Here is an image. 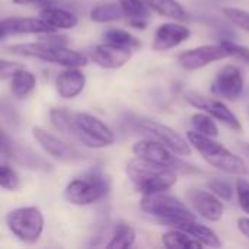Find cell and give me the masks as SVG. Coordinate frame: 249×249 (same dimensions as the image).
<instances>
[{"label":"cell","instance_id":"6da1fadb","mask_svg":"<svg viewBox=\"0 0 249 249\" xmlns=\"http://www.w3.org/2000/svg\"><path fill=\"white\" fill-rule=\"evenodd\" d=\"M50 121L66 139L89 149L109 147L115 142L114 131L104 121L88 112L53 108L50 111Z\"/></svg>","mask_w":249,"mask_h":249},{"label":"cell","instance_id":"7a4b0ae2","mask_svg":"<svg viewBox=\"0 0 249 249\" xmlns=\"http://www.w3.org/2000/svg\"><path fill=\"white\" fill-rule=\"evenodd\" d=\"M125 174L133 188L142 196L169 191L178 181V172L172 168L137 156L127 163Z\"/></svg>","mask_w":249,"mask_h":249},{"label":"cell","instance_id":"3957f363","mask_svg":"<svg viewBox=\"0 0 249 249\" xmlns=\"http://www.w3.org/2000/svg\"><path fill=\"white\" fill-rule=\"evenodd\" d=\"M4 51L13 55L36 58L63 67H85L88 64V57L83 53L70 50L67 48V45H55L42 39H39L38 42L10 44L4 47Z\"/></svg>","mask_w":249,"mask_h":249},{"label":"cell","instance_id":"277c9868","mask_svg":"<svg viewBox=\"0 0 249 249\" xmlns=\"http://www.w3.org/2000/svg\"><path fill=\"white\" fill-rule=\"evenodd\" d=\"M187 139L210 166L235 177H244L248 174V166L245 160L231 152L222 143L216 142L213 137L203 136L193 130L187 133Z\"/></svg>","mask_w":249,"mask_h":249},{"label":"cell","instance_id":"5b68a950","mask_svg":"<svg viewBox=\"0 0 249 249\" xmlns=\"http://www.w3.org/2000/svg\"><path fill=\"white\" fill-rule=\"evenodd\" d=\"M140 207L146 214L168 228H175L182 222L197 219L194 212L184 201L168 191L142 196Z\"/></svg>","mask_w":249,"mask_h":249},{"label":"cell","instance_id":"8992f818","mask_svg":"<svg viewBox=\"0 0 249 249\" xmlns=\"http://www.w3.org/2000/svg\"><path fill=\"white\" fill-rule=\"evenodd\" d=\"M111 191V181L101 168H92L70 181L64 188V198L73 206H90L104 200Z\"/></svg>","mask_w":249,"mask_h":249},{"label":"cell","instance_id":"52a82bcc","mask_svg":"<svg viewBox=\"0 0 249 249\" xmlns=\"http://www.w3.org/2000/svg\"><path fill=\"white\" fill-rule=\"evenodd\" d=\"M6 225L9 231L25 244H35L44 232V214L38 207H19L7 213Z\"/></svg>","mask_w":249,"mask_h":249},{"label":"cell","instance_id":"ba28073f","mask_svg":"<svg viewBox=\"0 0 249 249\" xmlns=\"http://www.w3.org/2000/svg\"><path fill=\"white\" fill-rule=\"evenodd\" d=\"M131 150H133L134 156H137V158H143V159H147L150 162L172 168L174 171L181 172V174H197V172H200L198 168L182 160L181 156L177 155L175 152H172L169 147L163 146L159 142L150 140V139H144V140L134 143Z\"/></svg>","mask_w":249,"mask_h":249},{"label":"cell","instance_id":"9c48e42d","mask_svg":"<svg viewBox=\"0 0 249 249\" xmlns=\"http://www.w3.org/2000/svg\"><path fill=\"white\" fill-rule=\"evenodd\" d=\"M134 130L144 136L146 139L155 140L162 143L163 146L169 147L179 156H190L193 153L191 143L188 139H184L179 133L174 128L153 120H139L134 123Z\"/></svg>","mask_w":249,"mask_h":249},{"label":"cell","instance_id":"30bf717a","mask_svg":"<svg viewBox=\"0 0 249 249\" xmlns=\"http://www.w3.org/2000/svg\"><path fill=\"white\" fill-rule=\"evenodd\" d=\"M226 58H231V53L223 42H219L185 50L178 55V63L184 70L194 71Z\"/></svg>","mask_w":249,"mask_h":249},{"label":"cell","instance_id":"8fae6325","mask_svg":"<svg viewBox=\"0 0 249 249\" xmlns=\"http://www.w3.org/2000/svg\"><path fill=\"white\" fill-rule=\"evenodd\" d=\"M32 136L35 142L41 146V149L53 159L64 163H76L83 160V155L70 143L64 142L63 139L54 136L53 133L41 128L32 127Z\"/></svg>","mask_w":249,"mask_h":249},{"label":"cell","instance_id":"7c38bea8","mask_svg":"<svg viewBox=\"0 0 249 249\" xmlns=\"http://www.w3.org/2000/svg\"><path fill=\"white\" fill-rule=\"evenodd\" d=\"M185 101L193 105L197 109H201L207 114H210L214 120L220 121L223 125L231 128L235 133H239L242 130L239 118L233 114V111L223 102V99L219 98H210L204 95H198L196 92H190L185 95Z\"/></svg>","mask_w":249,"mask_h":249},{"label":"cell","instance_id":"4fadbf2b","mask_svg":"<svg viewBox=\"0 0 249 249\" xmlns=\"http://www.w3.org/2000/svg\"><path fill=\"white\" fill-rule=\"evenodd\" d=\"M244 88L245 80L242 70L235 64H226L217 71V74L212 80L210 92L220 99L236 101L242 95Z\"/></svg>","mask_w":249,"mask_h":249},{"label":"cell","instance_id":"5bb4252c","mask_svg":"<svg viewBox=\"0 0 249 249\" xmlns=\"http://www.w3.org/2000/svg\"><path fill=\"white\" fill-rule=\"evenodd\" d=\"M187 203L194 210L196 214L209 222H219L225 213V204L220 197H217L210 190L201 188H188L185 193Z\"/></svg>","mask_w":249,"mask_h":249},{"label":"cell","instance_id":"9a60e30c","mask_svg":"<svg viewBox=\"0 0 249 249\" xmlns=\"http://www.w3.org/2000/svg\"><path fill=\"white\" fill-rule=\"evenodd\" d=\"M133 55V50L114 42H102L89 51V58L99 67L107 70H117L125 66Z\"/></svg>","mask_w":249,"mask_h":249},{"label":"cell","instance_id":"2e32d148","mask_svg":"<svg viewBox=\"0 0 249 249\" xmlns=\"http://www.w3.org/2000/svg\"><path fill=\"white\" fill-rule=\"evenodd\" d=\"M1 156H3V159L9 158V159L15 160L16 163H19L25 168H29V169L48 171L51 168L47 160H44L39 155L32 152L29 147L15 143L13 140H9L6 131L1 133Z\"/></svg>","mask_w":249,"mask_h":249},{"label":"cell","instance_id":"e0dca14e","mask_svg":"<svg viewBox=\"0 0 249 249\" xmlns=\"http://www.w3.org/2000/svg\"><path fill=\"white\" fill-rule=\"evenodd\" d=\"M1 31V39H4L9 35H41L47 32H54L53 26H50L44 19L39 16L35 18H4L0 25Z\"/></svg>","mask_w":249,"mask_h":249},{"label":"cell","instance_id":"ac0fdd59","mask_svg":"<svg viewBox=\"0 0 249 249\" xmlns=\"http://www.w3.org/2000/svg\"><path fill=\"white\" fill-rule=\"evenodd\" d=\"M191 35L190 28L177 23L175 22H166L162 23L153 36V42H152V50L162 53V51H169L175 47H178L179 44H182L184 41H187Z\"/></svg>","mask_w":249,"mask_h":249},{"label":"cell","instance_id":"d6986e66","mask_svg":"<svg viewBox=\"0 0 249 249\" xmlns=\"http://www.w3.org/2000/svg\"><path fill=\"white\" fill-rule=\"evenodd\" d=\"M86 86V76L80 67H66L55 80L57 93L63 99H74Z\"/></svg>","mask_w":249,"mask_h":249},{"label":"cell","instance_id":"ffe728a7","mask_svg":"<svg viewBox=\"0 0 249 249\" xmlns=\"http://www.w3.org/2000/svg\"><path fill=\"white\" fill-rule=\"evenodd\" d=\"M41 19H44L50 26H53L54 29H73L79 19L77 16L64 9V7H60V6H45L39 10V15H38Z\"/></svg>","mask_w":249,"mask_h":249},{"label":"cell","instance_id":"44dd1931","mask_svg":"<svg viewBox=\"0 0 249 249\" xmlns=\"http://www.w3.org/2000/svg\"><path fill=\"white\" fill-rule=\"evenodd\" d=\"M172 229H181L187 233H190L193 238H196L197 241H200L204 247L207 248H220L222 247V241L220 238L217 236V233L210 229L209 226L206 225H201L196 220H187V222H182L179 225H177L175 228Z\"/></svg>","mask_w":249,"mask_h":249},{"label":"cell","instance_id":"7402d4cb","mask_svg":"<svg viewBox=\"0 0 249 249\" xmlns=\"http://www.w3.org/2000/svg\"><path fill=\"white\" fill-rule=\"evenodd\" d=\"M146 4L160 16L174 19L177 22H185L190 19L188 12L178 0H144Z\"/></svg>","mask_w":249,"mask_h":249},{"label":"cell","instance_id":"603a6c76","mask_svg":"<svg viewBox=\"0 0 249 249\" xmlns=\"http://www.w3.org/2000/svg\"><path fill=\"white\" fill-rule=\"evenodd\" d=\"M36 86V77L26 67L18 70L10 77V92L16 99H25L29 96Z\"/></svg>","mask_w":249,"mask_h":249},{"label":"cell","instance_id":"cb8c5ba5","mask_svg":"<svg viewBox=\"0 0 249 249\" xmlns=\"http://www.w3.org/2000/svg\"><path fill=\"white\" fill-rule=\"evenodd\" d=\"M162 244L168 249H200L204 245L181 229H172L162 235Z\"/></svg>","mask_w":249,"mask_h":249},{"label":"cell","instance_id":"d4e9b609","mask_svg":"<svg viewBox=\"0 0 249 249\" xmlns=\"http://www.w3.org/2000/svg\"><path fill=\"white\" fill-rule=\"evenodd\" d=\"M90 19L96 23H109V22H117L121 20L125 13L121 7V4L118 3H102L98 4L95 7H92L90 10Z\"/></svg>","mask_w":249,"mask_h":249},{"label":"cell","instance_id":"484cf974","mask_svg":"<svg viewBox=\"0 0 249 249\" xmlns=\"http://www.w3.org/2000/svg\"><path fill=\"white\" fill-rule=\"evenodd\" d=\"M136 231L127 225L120 223L114 228L112 235L109 238V242L105 245L108 249H127L131 248L136 242Z\"/></svg>","mask_w":249,"mask_h":249},{"label":"cell","instance_id":"4316f807","mask_svg":"<svg viewBox=\"0 0 249 249\" xmlns=\"http://www.w3.org/2000/svg\"><path fill=\"white\" fill-rule=\"evenodd\" d=\"M191 127L194 131H197L203 136H207V137L216 139L219 136V127H217L214 118L204 111L196 112L191 117Z\"/></svg>","mask_w":249,"mask_h":249},{"label":"cell","instance_id":"83f0119b","mask_svg":"<svg viewBox=\"0 0 249 249\" xmlns=\"http://www.w3.org/2000/svg\"><path fill=\"white\" fill-rule=\"evenodd\" d=\"M104 41L107 42H114L123 47H128L131 50H137L142 47V42L137 36H134L133 34H130L125 29H120V28H109L104 32Z\"/></svg>","mask_w":249,"mask_h":249},{"label":"cell","instance_id":"f1b7e54d","mask_svg":"<svg viewBox=\"0 0 249 249\" xmlns=\"http://www.w3.org/2000/svg\"><path fill=\"white\" fill-rule=\"evenodd\" d=\"M118 3L121 4L125 18H128V20H136V19L147 20L150 7L146 4L144 0H118Z\"/></svg>","mask_w":249,"mask_h":249},{"label":"cell","instance_id":"f546056e","mask_svg":"<svg viewBox=\"0 0 249 249\" xmlns=\"http://www.w3.org/2000/svg\"><path fill=\"white\" fill-rule=\"evenodd\" d=\"M0 185L3 190L7 191H16L20 185V178L18 172L6 160H3L0 166Z\"/></svg>","mask_w":249,"mask_h":249},{"label":"cell","instance_id":"4dcf8cb0","mask_svg":"<svg viewBox=\"0 0 249 249\" xmlns=\"http://www.w3.org/2000/svg\"><path fill=\"white\" fill-rule=\"evenodd\" d=\"M207 188L217 197H220L223 201H232L233 194H236V188H233L229 181L222 178H212L210 181H207Z\"/></svg>","mask_w":249,"mask_h":249},{"label":"cell","instance_id":"1f68e13d","mask_svg":"<svg viewBox=\"0 0 249 249\" xmlns=\"http://www.w3.org/2000/svg\"><path fill=\"white\" fill-rule=\"evenodd\" d=\"M223 15L235 26L244 29L247 34H249V10L239 9V7H225Z\"/></svg>","mask_w":249,"mask_h":249},{"label":"cell","instance_id":"d6a6232c","mask_svg":"<svg viewBox=\"0 0 249 249\" xmlns=\"http://www.w3.org/2000/svg\"><path fill=\"white\" fill-rule=\"evenodd\" d=\"M236 188V200L242 212L249 214V181L245 178H239L235 184Z\"/></svg>","mask_w":249,"mask_h":249},{"label":"cell","instance_id":"836d02e7","mask_svg":"<svg viewBox=\"0 0 249 249\" xmlns=\"http://www.w3.org/2000/svg\"><path fill=\"white\" fill-rule=\"evenodd\" d=\"M225 44V47L229 50L231 53V57L245 63L249 66V47H245V45H241V44H236L233 41H222Z\"/></svg>","mask_w":249,"mask_h":249},{"label":"cell","instance_id":"e575fe53","mask_svg":"<svg viewBox=\"0 0 249 249\" xmlns=\"http://www.w3.org/2000/svg\"><path fill=\"white\" fill-rule=\"evenodd\" d=\"M25 67H26V66H25L23 63L1 60V61H0V74H1V79H10L18 70L25 69Z\"/></svg>","mask_w":249,"mask_h":249},{"label":"cell","instance_id":"d590c367","mask_svg":"<svg viewBox=\"0 0 249 249\" xmlns=\"http://www.w3.org/2000/svg\"><path fill=\"white\" fill-rule=\"evenodd\" d=\"M236 226H238V231L249 239V217H239L238 222H236Z\"/></svg>","mask_w":249,"mask_h":249},{"label":"cell","instance_id":"8d00e7d4","mask_svg":"<svg viewBox=\"0 0 249 249\" xmlns=\"http://www.w3.org/2000/svg\"><path fill=\"white\" fill-rule=\"evenodd\" d=\"M128 25L136 28V29H146L147 20L146 19H136V20H128Z\"/></svg>","mask_w":249,"mask_h":249},{"label":"cell","instance_id":"74e56055","mask_svg":"<svg viewBox=\"0 0 249 249\" xmlns=\"http://www.w3.org/2000/svg\"><path fill=\"white\" fill-rule=\"evenodd\" d=\"M38 1H42V0H13V3H15V4H20V6H23V4L38 3Z\"/></svg>","mask_w":249,"mask_h":249},{"label":"cell","instance_id":"f35d334b","mask_svg":"<svg viewBox=\"0 0 249 249\" xmlns=\"http://www.w3.org/2000/svg\"><path fill=\"white\" fill-rule=\"evenodd\" d=\"M242 150H244V153L249 158V143H245V144L242 146Z\"/></svg>","mask_w":249,"mask_h":249}]
</instances>
